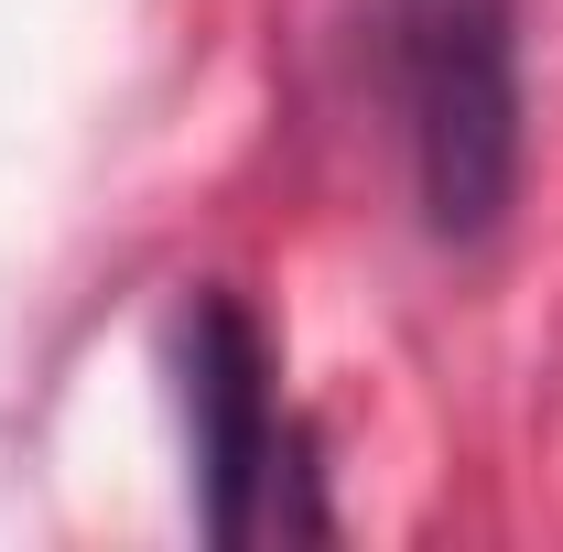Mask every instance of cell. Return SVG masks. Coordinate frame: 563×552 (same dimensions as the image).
I'll use <instances>...</instances> for the list:
<instances>
[{
	"instance_id": "1",
	"label": "cell",
	"mask_w": 563,
	"mask_h": 552,
	"mask_svg": "<svg viewBox=\"0 0 563 552\" xmlns=\"http://www.w3.org/2000/svg\"><path fill=\"white\" fill-rule=\"evenodd\" d=\"M412 185L433 239H488L520 196V33L509 0H412L401 22Z\"/></svg>"
},
{
	"instance_id": "2",
	"label": "cell",
	"mask_w": 563,
	"mask_h": 552,
	"mask_svg": "<svg viewBox=\"0 0 563 552\" xmlns=\"http://www.w3.org/2000/svg\"><path fill=\"white\" fill-rule=\"evenodd\" d=\"M185 422H196V477H207V531L217 542H250L261 531V487L282 455V412H272V357L261 325L207 292L185 314Z\"/></svg>"
}]
</instances>
